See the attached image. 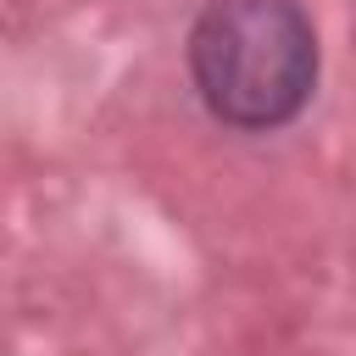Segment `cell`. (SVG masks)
Returning a JSON list of instances; mask_svg holds the SVG:
<instances>
[{
  "instance_id": "6da1fadb",
  "label": "cell",
  "mask_w": 356,
  "mask_h": 356,
  "mask_svg": "<svg viewBox=\"0 0 356 356\" xmlns=\"http://www.w3.org/2000/svg\"><path fill=\"white\" fill-rule=\"evenodd\" d=\"M189 78L217 122L278 128L317 89V28L295 0H211L189 28Z\"/></svg>"
}]
</instances>
